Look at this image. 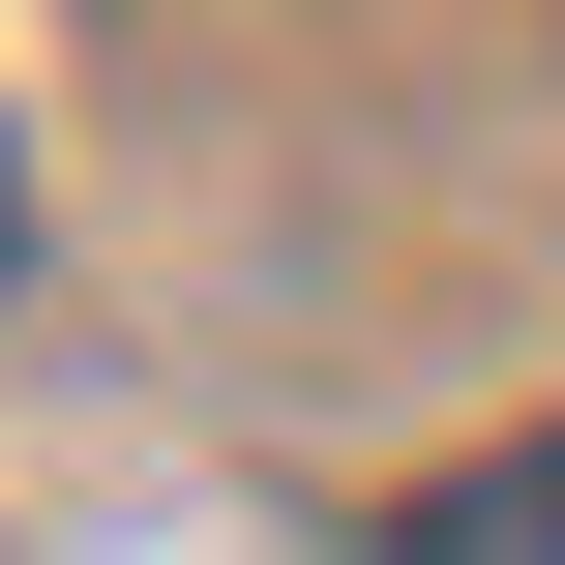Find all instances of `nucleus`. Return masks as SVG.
I'll return each instance as SVG.
<instances>
[{
    "label": "nucleus",
    "mask_w": 565,
    "mask_h": 565,
    "mask_svg": "<svg viewBox=\"0 0 565 565\" xmlns=\"http://www.w3.org/2000/svg\"><path fill=\"white\" fill-rule=\"evenodd\" d=\"M387 565H565V447H507V477H447Z\"/></svg>",
    "instance_id": "f257e3e1"
},
{
    "label": "nucleus",
    "mask_w": 565,
    "mask_h": 565,
    "mask_svg": "<svg viewBox=\"0 0 565 565\" xmlns=\"http://www.w3.org/2000/svg\"><path fill=\"white\" fill-rule=\"evenodd\" d=\"M0 268H30V149H0Z\"/></svg>",
    "instance_id": "f03ea898"
}]
</instances>
